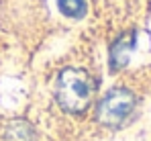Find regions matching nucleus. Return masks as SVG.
<instances>
[{
    "instance_id": "7ed1b4c3",
    "label": "nucleus",
    "mask_w": 151,
    "mask_h": 141,
    "mask_svg": "<svg viewBox=\"0 0 151 141\" xmlns=\"http://www.w3.org/2000/svg\"><path fill=\"white\" fill-rule=\"evenodd\" d=\"M135 47V33H125L121 35L114 45L110 49V70H121L129 64V57H131V51Z\"/></svg>"
},
{
    "instance_id": "f03ea898",
    "label": "nucleus",
    "mask_w": 151,
    "mask_h": 141,
    "mask_svg": "<svg viewBox=\"0 0 151 141\" xmlns=\"http://www.w3.org/2000/svg\"><path fill=\"white\" fill-rule=\"evenodd\" d=\"M135 108V96L127 88H114L106 94L98 104V121L102 125L116 127Z\"/></svg>"
},
{
    "instance_id": "20e7f679",
    "label": "nucleus",
    "mask_w": 151,
    "mask_h": 141,
    "mask_svg": "<svg viewBox=\"0 0 151 141\" xmlns=\"http://www.w3.org/2000/svg\"><path fill=\"white\" fill-rule=\"evenodd\" d=\"M57 6L63 14L72 19H82L86 14V2L84 0H57Z\"/></svg>"
},
{
    "instance_id": "f257e3e1",
    "label": "nucleus",
    "mask_w": 151,
    "mask_h": 141,
    "mask_svg": "<svg viewBox=\"0 0 151 141\" xmlns=\"http://www.w3.org/2000/svg\"><path fill=\"white\" fill-rule=\"evenodd\" d=\"M92 94H94V82L88 76V72L78 70V68H68L59 74L55 96L63 111L84 113L90 106Z\"/></svg>"
}]
</instances>
